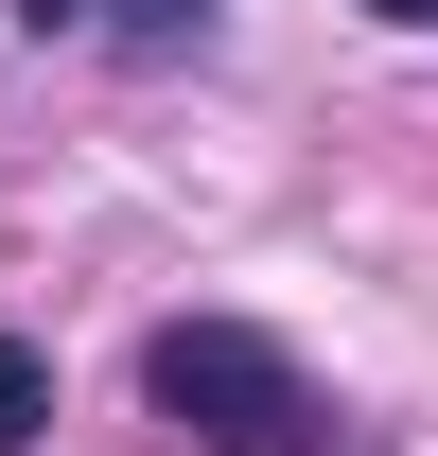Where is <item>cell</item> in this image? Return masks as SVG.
Listing matches in <instances>:
<instances>
[{"instance_id":"1","label":"cell","mask_w":438,"mask_h":456,"mask_svg":"<svg viewBox=\"0 0 438 456\" xmlns=\"http://www.w3.org/2000/svg\"><path fill=\"white\" fill-rule=\"evenodd\" d=\"M141 403H158L175 439H211V456H298L316 439L298 351L246 334V316H158V334H141Z\"/></svg>"},{"instance_id":"2","label":"cell","mask_w":438,"mask_h":456,"mask_svg":"<svg viewBox=\"0 0 438 456\" xmlns=\"http://www.w3.org/2000/svg\"><path fill=\"white\" fill-rule=\"evenodd\" d=\"M36 18H70V36H123V53H175V36H211L228 0H36Z\"/></svg>"},{"instance_id":"3","label":"cell","mask_w":438,"mask_h":456,"mask_svg":"<svg viewBox=\"0 0 438 456\" xmlns=\"http://www.w3.org/2000/svg\"><path fill=\"white\" fill-rule=\"evenodd\" d=\"M36 439H53V351L0 334V456H36Z\"/></svg>"},{"instance_id":"4","label":"cell","mask_w":438,"mask_h":456,"mask_svg":"<svg viewBox=\"0 0 438 456\" xmlns=\"http://www.w3.org/2000/svg\"><path fill=\"white\" fill-rule=\"evenodd\" d=\"M369 18H385V36H438V0H369Z\"/></svg>"}]
</instances>
